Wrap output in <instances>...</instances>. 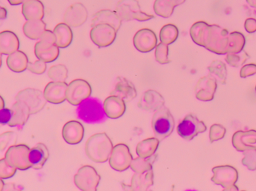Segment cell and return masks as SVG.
<instances>
[{"label": "cell", "mask_w": 256, "mask_h": 191, "mask_svg": "<svg viewBox=\"0 0 256 191\" xmlns=\"http://www.w3.org/2000/svg\"><path fill=\"white\" fill-rule=\"evenodd\" d=\"M113 148L112 140L106 133H98L86 140L85 152L90 160L102 163L108 160Z\"/></svg>", "instance_id": "obj_1"}, {"label": "cell", "mask_w": 256, "mask_h": 191, "mask_svg": "<svg viewBox=\"0 0 256 191\" xmlns=\"http://www.w3.org/2000/svg\"><path fill=\"white\" fill-rule=\"evenodd\" d=\"M77 117L89 124H98L106 119L104 104L96 98H89L78 107Z\"/></svg>", "instance_id": "obj_2"}, {"label": "cell", "mask_w": 256, "mask_h": 191, "mask_svg": "<svg viewBox=\"0 0 256 191\" xmlns=\"http://www.w3.org/2000/svg\"><path fill=\"white\" fill-rule=\"evenodd\" d=\"M175 121L171 112L166 107H162L154 113L152 127L155 136L159 141L170 136L174 129Z\"/></svg>", "instance_id": "obj_3"}, {"label": "cell", "mask_w": 256, "mask_h": 191, "mask_svg": "<svg viewBox=\"0 0 256 191\" xmlns=\"http://www.w3.org/2000/svg\"><path fill=\"white\" fill-rule=\"evenodd\" d=\"M116 11L122 21H129L134 19L140 21H148L154 18L140 10L137 0H120L117 3Z\"/></svg>", "instance_id": "obj_4"}, {"label": "cell", "mask_w": 256, "mask_h": 191, "mask_svg": "<svg viewBox=\"0 0 256 191\" xmlns=\"http://www.w3.org/2000/svg\"><path fill=\"white\" fill-rule=\"evenodd\" d=\"M30 148L24 144L12 145L4 154V158L10 166L20 171H26L32 167L29 159Z\"/></svg>", "instance_id": "obj_5"}, {"label": "cell", "mask_w": 256, "mask_h": 191, "mask_svg": "<svg viewBox=\"0 0 256 191\" xmlns=\"http://www.w3.org/2000/svg\"><path fill=\"white\" fill-rule=\"evenodd\" d=\"M100 177L92 166H84L80 168L74 177V183L78 188L84 191H96Z\"/></svg>", "instance_id": "obj_6"}, {"label": "cell", "mask_w": 256, "mask_h": 191, "mask_svg": "<svg viewBox=\"0 0 256 191\" xmlns=\"http://www.w3.org/2000/svg\"><path fill=\"white\" fill-rule=\"evenodd\" d=\"M92 94V88L88 81L77 79L68 84L66 89V100L72 106H78Z\"/></svg>", "instance_id": "obj_7"}, {"label": "cell", "mask_w": 256, "mask_h": 191, "mask_svg": "<svg viewBox=\"0 0 256 191\" xmlns=\"http://www.w3.org/2000/svg\"><path fill=\"white\" fill-rule=\"evenodd\" d=\"M214 176L212 181L214 184L220 185L224 190H238L236 183L238 179V173L234 167L221 166L213 168Z\"/></svg>", "instance_id": "obj_8"}, {"label": "cell", "mask_w": 256, "mask_h": 191, "mask_svg": "<svg viewBox=\"0 0 256 191\" xmlns=\"http://www.w3.org/2000/svg\"><path fill=\"white\" fill-rule=\"evenodd\" d=\"M16 101L26 103L30 108L31 115L42 111L48 101L42 91L34 88H26L20 91L16 97Z\"/></svg>", "instance_id": "obj_9"}, {"label": "cell", "mask_w": 256, "mask_h": 191, "mask_svg": "<svg viewBox=\"0 0 256 191\" xmlns=\"http://www.w3.org/2000/svg\"><path fill=\"white\" fill-rule=\"evenodd\" d=\"M177 133L182 138L186 140L193 139L200 133L206 131L204 123L200 121L195 115L190 113L187 115L177 126Z\"/></svg>", "instance_id": "obj_10"}, {"label": "cell", "mask_w": 256, "mask_h": 191, "mask_svg": "<svg viewBox=\"0 0 256 191\" xmlns=\"http://www.w3.org/2000/svg\"><path fill=\"white\" fill-rule=\"evenodd\" d=\"M117 30L111 25L100 23L92 27L90 31V37L98 47H106L115 41Z\"/></svg>", "instance_id": "obj_11"}, {"label": "cell", "mask_w": 256, "mask_h": 191, "mask_svg": "<svg viewBox=\"0 0 256 191\" xmlns=\"http://www.w3.org/2000/svg\"><path fill=\"white\" fill-rule=\"evenodd\" d=\"M132 157L129 147L124 144H118L114 147L109 164L114 170L122 172L130 167Z\"/></svg>", "instance_id": "obj_12"}, {"label": "cell", "mask_w": 256, "mask_h": 191, "mask_svg": "<svg viewBox=\"0 0 256 191\" xmlns=\"http://www.w3.org/2000/svg\"><path fill=\"white\" fill-rule=\"evenodd\" d=\"M88 18V11L84 4L77 2L67 8L64 13V21L68 25L76 28L85 23Z\"/></svg>", "instance_id": "obj_13"}, {"label": "cell", "mask_w": 256, "mask_h": 191, "mask_svg": "<svg viewBox=\"0 0 256 191\" xmlns=\"http://www.w3.org/2000/svg\"><path fill=\"white\" fill-rule=\"evenodd\" d=\"M158 38L154 31L148 28L142 29L137 31L134 38L136 48L142 53L152 51L156 47Z\"/></svg>", "instance_id": "obj_14"}, {"label": "cell", "mask_w": 256, "mask_h": 191, "mask_svg": "<svg viewBox=\"0 0 256 191\" xmlns=\"http://www.w3.org/2000/svg\"><path fill=\"white\" fill-rule=\"evenodd\" d=\"M68 84L65 81L50 82L45 86L44 94L48 102L58 104L66 100V89Z\"/></svg>", "instance_id": "obj_15"}, {"label": "cell", "mask_w": 256, "mask_h": 191, "mask_svg": "<svg viewBox=\"0 0 256 191\" xmlns=\"http://www.w3.org/2000/svg\"><path fill=\"white\" fill-rule=\"evenodd\" d=\"M84 135V128L78 121H68L63 126L62 138L65 142L70 145H76L83 140Z\"/></svg>", "instance_id": "obj_16"}, {"label": "cell", "mask_w": 256, "mask_h": 191, "mask_svg": "<svg viewBox=\"0 0 256 191\" xmlns=\"http://www.w3.org/2000/svg\"><path fill=\"white\" fill-rule=\"evenodd\" d=\"M217 83L212 77L205 76L201 78L195 87L196 99L207 102L212 101L216 92Z\"/></svg>", "instance_id": "obj_17"}, {"label": "cell", "mask_w": 256, "mask_h": 191, "mask_svg": "<svg viewBox=\"0 0 256 191\" xmlns=\"http://www.w3.org/2000/svg\"><path fill=\"white\" fill-rule=\"evenodd\" d=\"M233 146L239 152H244L250 149L256 150V131H239L233 135Z\"/></svg>", "instance_id": "obj_18"}, {"label": "cell", "mask_w": 256, "mask_h": 191, "mask_svg": "<svg viewBox=\"0 0 256 191\" xmlns=\"http://www.w3.org/2000/svg\"><path fill=\"white\" fill-rule=\"evenodd\" d=\"M110 95L120 97L124 101L130 102L136 97V91L135 86L132 82L125 77L118 76L115 88L110 93Z\"/></svg>", "instance_id": "obj_19"}, {"label": "cell", "mask_w": 256, "mask_h": 191, "mask_svg": "<svg viewBox=\"0 0 256 191\" xmlns=\"http://www.w3.org/2000/svg\"><path fill=\"white\" fill-rule=\"evenodd\" d=\"M103 104L105 115L111 119L121 117L126 111L124 100L116 95H110V96L105 99Z\"/></svg>", "instance_id": "obj_20"}, {"label": "cell", "mask_w": 256, "mask_h": 191, "mask_svg": "<svg viewBox=\"0 0 256 191\" xmlns=\"http://www.w3.org/2000/svg\"><path fill=\"white\" fill-rule=\"evenodd\" d=\"M164 103V99L161 94L156 91L149 90L142 96L138 106L142 110L152 112L163 107Z\"/></svg>", "instance_id": "obj_21"}, {"label": "cell", "mask_w": 256, "mask_h": 191, "mask_svg": "<svg viewBox=\"0 0 256 191\" xmlns=\"http://www.w3.org/2000/svg\"><path fill=\"white\" fill-rule=\"evenodd\" d=\"M34 53L39 60L50 63L56 61L58 57L60 50L56 44L46 43L40 40L35 44Z\"/></svg>", "instance_id": "obj_22"}, {"label": "cell", "mask_w": 256, "mask_h": 191, "mask_svg": "<svg viewBox=\"0 0 256 191\" xmlns=\"http://www.w3.org/2000/svg\"><path fill=\"white\" fill-rule=\"evenodd\" d=\"M11 109L12 115L8 125L12 127L24 126L31 115L28 106L24 102L16 101Z\"/></svg>", "instance_id": "obj_23"}, {"label": "cell", "mask_w": 256, "mask_h": 191, "mask_svg": "<svg viewBox=\"0 0 256 191\" xmlns=\"http://www.w3.org/2000/svg\"><path fill=\"white\" fill-rule=\"evenodd\" d=\"M50 156L48 149L42 143L36 144L30 149L29 159L32 168L36 170L42 169Z\"/></svg>", "instance_id": "obj_24"}, {"label": "cell", "mask_w": 256, "mask_h": 191, "mask_svg": "<svg viewBox=\"0 0 256 191\" xmlns=\"http://www.w3.org/2000/svg\"><path fill=\"white\" fill-rule=\"evenodd\" d=\"M20 47L18 36L10 30H4L0 33V52L9 55L18 51Z\"/></svg>", "instance_id": "obj_25"}, {"label": "cell", "mask_w": 256, "mask_h": 191, "mask_svg": "<svg viewBox=\"0 0 256 191\" xmlns=\"http://www.w3.org/2000/svg\"><path fill=\"white\" fill-rule=\"evenodd\" d=\"M122 22V20L116 11L102 10L93 15L91 27L100 23H106L114 26L118 31L120 28Z\"/></svg>", "instance_id": "obj_26"}, {"label": "cell", "mask_w": 256, "mask_h": 191, "mask_svg": "<svg viewBox=\"0 0 256 191\" xmlns=\"http://www.w3.org/2000/svg\"><path fill=\"white\" fill-rule=\"evenodd\" d=\"M22 13L26 20L42 19L44 15V4L40 0H26L22 3Z\"/></svg>", "instance_id": "obj_27"}, {"label": "cell", "mask_w": 256, "mask_h": 191, "mask_svg": "<svg viewBox=\"0 0 256 191\" xmlns=\"http://www.w3.org/2000/svg\"><path fill=\"white\" fill-rule=\"evenodd\" d=\"M28 63V58L26 54L20 50L9 54L6 59V64L9 69L17 73L27 69Z\"/></svg>", "instance_id": "obj_28"}, {"label": "cell", "mask_w": 256, "mask_h": 191, "mask_svg": "<svg viewBox=\"0 0 256 191\" xmlns=\"http://www.w3.org/2000/svg\"><path fill=\"white\" fill-rule=\"evenodd\" d=\"M154 184V172L152 170L144 173L136 174L132 177L131 185H126L131 191H147Z\"/></svg>", "instance_id": "obj_29"}, {"label": "cell", "mask_w": 256, "mask_h": 191, "mask_svg": "<svg viewBox=\"0 0 256 191\" xmlns=\"http://www.w3.org/2000/svg\"><path fill=\"white\" fill-rule=\"evenodd\" d=\"M54 32L56 35L58 47L66 48L70 46L73 38L72 31L70 25L65 22H60L54 27Z\"/></svg>", "instance_id": "obj_30"}, {"label": "cell", "mask_w": 256, "mask_h": 191, "mask_svg": "<svg viewBox=\"0 0 256 191\" xmlns=\"http://www.w3.org/2000/svg\"><path fill=\"white\" fill-rule=\"evenodd\" d=\"M46 24L42 19L27 20L24 25V32L30 39L38 40L42 37Z\"/></svg>", "instance_id": "obj_31"}, {"label": "cell", "mask_w": 256, "mask_h": 191, "mask_svg": "<svg viewBox=\"0 0 256 191\" xmlns=\"http://www.w3.org/2000/svg\"><path fill=\"white\" fill-rule=\"evenodd\" d=\"M158 138H152L142 141L136 148V153L140 157L148 158L156 152L159 145Z\"/></svg>", "instance_id": "obj_32"}, {"label": "cell", "mask_w": 256, "mask_h": 191, "mask_svg": "<svg viewBox=\"0 0 256 191\" xmlns=\"http://www.w3.org/2000/svg\"><path fill=\"white\" fill-rule=\"evenodd\" d=\"M158 155L149 158L142 157L136 158L132 161L130 165L131 169L138 174H144L146 172L152 170V165L156 161Z\"/></svg>", "instance_id": "obj_33"}, {"label": "cell", "mask_w": 256, "mask_h": 191, "mask_svg": "<svg viewBox=\"0 0 256 191\" xmlns=\"http://www.w3.org/2000/svg\"><path fill=\"white\" fill-rule=\"evenodd\" d=\"M179 35L177 26L172 24L164 25L160 30V39L161 42L170 44L175 42Z\"/></svg>", "instance_id": "obj_34"}, {"label": "cell", "mask_w": 256, "mask_h": 191, "mask_svg": "<svg viewBox=\"0 0 256 191\" xmlns=\"http://www.w3.org/2000/svg\"><path fill=\"white\" fill-rule=\"evenodd\" d=\"M175 7L168 0H155L154 9L157 15L167 18L172 15Z\"/></svg>", "instance_id": "obj_35"}, {"label": "cell", "mask_w": 256, "mask_h": 191, "mask_svg": "<svg viewBox=\"0 0 256 191\" xmlns=\"http://www.w3.org/2000/svg\"><path fill=\"white\" fill-rule=\"evenodd\" d=\"M48 76L53 81H65L68 77V69L62 64L54 65L50 68Z\"/></svg>", "instance_id": "obj_36"}, {"label": "cell", "mask_w": 256, "mask_h": 191, "mask_svg": "<svg viewBox=\"0 0 256 191\" xmlns=\"http://www.w3.org/2000/svg\"><path fill=\"white\" fill-rule=\"evenodd\" d=\"M18 135L14 131H6L0 135V151H7L12 145H16Z\"/></svg>", "instance_id": "obj_37"}, {"label": "cell", "mask_w": 256, "mask_h": 191, "mask_svg": "<svg viewBox=\"0 0 256 191\" xmlns=\"http://www.w3.org/2000/svg\"><path fill=\"white\" fill-rule=\"evenodd\" d=\"M168 44L161 42L156 45L155 50V57L156 60L161 64H166L171 61L168 58Z\"/></svg>", "instance_id": "obj_38"}, {"label": "cell", "mask_w": 256, "mask_h": 191, "mask_svg": "<svg viewBox=\"0 0 256 191\" xmlns=\"http://www.w3.org/2000/svg\"><path fill=\"white\" fill-rule=\"evenodd\" d=\"M17 170V168L9 165L4 157L0 160V178L2 179L12 178L16 174Z\"/></svg>", "instance_id": "obj_39"}, {"label": "cell", "mask_w": 256, "mask_h": 191, "mask_svg": "<svg viewBox=\"0 0 256 191\" xmlns=\"http://www.w3.org/2000/svg\"><path fill=\"white\" fill-rule=\"evenodd\" d=\"M242 163L250 171L256 170V150L250 149L244 152Z\"/></svg>", "instance_id": "obj_40"}, {"label": "cell", "mask_w": 256, "mask_h": 191, "mask_svg": "<svg viewBox=\"0 0 256 191\" xmlns=\"http://www.w3.org/2000/svg\"><path fill=\"white\" fill-rule=\"evenodd\" d=\"M226 133L225 127L220 124H214L210 128V140L211 143L220 140L224 137Z\"/></svg>", "instance_id": "obj_41"}, {"label": "cell", "mask_w": 256, "mask_h": 191, "mask_svg": "<svg viewBox=\"0 0 256 191\" xmlns=\"http://www.w3.org/2000/svg\"><path fill=\"white\" fill-rule=\"evenodd\" d=\"M27 69L35 74H42L47 69L46 62L40 60L34 63L29 62Z\"/></svg>", "instance_id": "obj_42"}, {"label": "cell", "mask_w": 256, "mask_h": 191, "mask_svg": "<svg viewBox=\"0 0 256 191\" xmlns=\"http://www.w3.org/2000/svg\"><path fill=\"white\" fill-rule=\"evenodd\" d=\"M12 109L4 108L0 110V123L2 125L8 124L12 119Z\"/></svg>", "instance_id": "obj_43"}, {"label": "cell", "mask_w": 256, "mask_h": 191, "mask_svg": "<svg viewBox=\"0 0 256 191\" xmlns=\"http://www.w3.org/2000/svg\"><path fill=\"white\" fill-rule=\"evenodd\" d=\"M40 39L44 43L56 44V35L54 31L50 30H46Z\"/></svg>", "instance_id": "obj_44"}, {"label": "cell", "mask_w": 256, "mask_h": 191, "mask_svg": "<svg viewBox=\"0 0 256 191\" xmlns=\"http://www.w3.org/2000/svg\"><path fill=\"white\" fill-rule=\"evenodd\" d=\"M12 191L20 190L19 188H17V186L14 184H4L2 191Z\"/></svg>", "instance_id": "obj_45"}, {"label": "cell", "mask_w": 256, "mask_h": 191, "mask_svg": "<svg viewBox=\"0 0 256 191\" xmlns=\"http://www.w3.org/2000/svg\"><path fill=\"white\" fill-rule=\"evenodd\" d=\"M9 3L12 6L20 5L22 3H24L26 0H8Z\"/></svg>", "instance_id": "obj_46"}, {"label": "cell", "mask_w": 256, "mask_h": 191, "mask_svg": "<svg viewBox=\"0 0 256 191\" xmlns=\"http://www.w3.org/2000/svg\"><path fill=\"white\" fill-rule=\"evenodd\" d=\"M0 9H1V10H0V17H1L2 19H6L7 16L6 9L3 7H1Z\"/></svg>", "instance_id": "obj_47"}, {"label": "cell", "mask_w": 256, "mask_h": 191, "mask_svg": "<svg viewBox=\"0 0 256 191\" xmlns=\"http://www.w3.org/2000/svg\"><path fill=\"white\" fill-rule=\"evenodd\" d=\"M170 1L174 5L177 6L180 5V4L184 3L186 0H168Z\"/></svg>", "instance_id": "obj_48"}, {"label": "cell", "mask_w": 256, "mask_h": 191, "mask_svg": "<svg viewBox=\"0 0 256 191\" xmlns=\"http://www.w3.org/2000/svg\"><path fill=\"white\" fill-rule=\"evenodd\" d=\"M0 184H1V185H0V191H2L4 185L3 179H1V183H0Z\"/></svg>", "instance_id": "obj_49"}, {"label": "cell", "mask_w": 256, "mask_h": 191, "mask_svg": "<svg viewBox=\"0 0 256 191\" xmlns=\"http://www.w3.org/2000/svg\"><path fill=\"white\" fill-rule=\"evenodd\" d=\"M1 107V109L4 108V102L2 96H1V107Z\"/></svg>", "instance_id": "obj_50"}, {"label": "cell", "mask_w": 256, "mask_h": 191, "mask_svg": "<svg viewBox=\"0 0 256 191\" xmlns=\"http://www.w3.org/2000/svg\"></svg>", "instance_id": "obj_51"}, {"label": "cell", "mask_w": 256, "mask_h": 191, "mask_svg": "<svg viewBox=\"0 0 256 191\" xmlns=\"http://www.w3.org/2000/svg\"></svg>", "instance_id": "obj_52"}]
</instances>
